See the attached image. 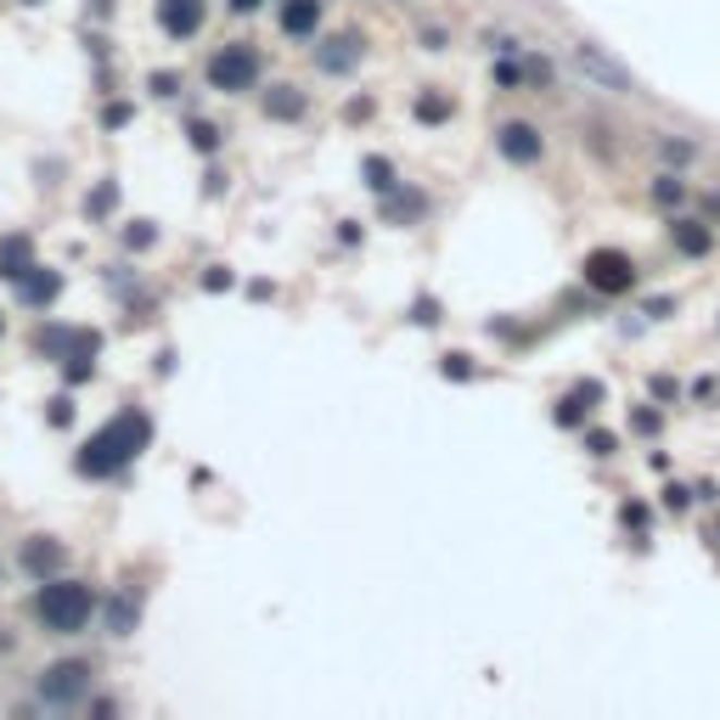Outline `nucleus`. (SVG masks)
<instances>
[{
  "instance_id": "1",
  "label": "nucleus",
  "mask_w": 720,
  "mask_h": 720,
  "mask_svg": "<svg viewBox=\"0 0 720 720\" xmlns=\"http://www.w3.org/2000/svg\"><path fill=\"white\" fill-rule=\"evenodd\" d=\"M147 439H152V422H147L141 411H119L108 429H96V434L85 439V450H79V473L108 479V473H119V468L136 462V456L147 450Z\"/></svg>"
},
{
  "instance_id": "2",
  "label": "nucleus",
  "mask_w": 720,
  "mask_h": 720,
  "mask_svg": "<svg viewBox=\"0 0 720 720\" xmlns=\"http://www.w3.org/2000/svg\"><path fill=\"white\" fill-rule=\"evenodd\" d=\"M35 613L46 619V631L74 636V631H85V625H90V613H96V592H90V585H79V580H46V585H40Z\"/></svg>"
},
{
  "instance_id": "3",
  "label": "nucleus",
  "mask_w": 720,
  "mask_h": 720,
  "mask_svg": "<svg viewBox=\"0 0 720 720\" xmlns=\"http://www.w3.org/2000/svg\"><path fill=\"white\" fill-rule=\"evenodd\" d=\"M209 85L214 90H253L259 85V51L253 46H225V51H214L209 57Z\"/></svg>"
},
{
  "instance_id": "4",
  "label": "nucleus",
  "mask_w": 720,
  "mask_h": 720,
  "mask_svg": "<svg viewBox=\"0 0 720 720\" xmlns=\"http://www.w3.org/2000/svg\"><path fill=\"white\" fill-rule=\"evenodd\" d=\"M90 693V665L85 659H62L40 675V698L46 704H79Z\"/></svg>"
},
{
  "instance_id": "5",
  "label": "nucleus",
  "mask_w": 720,
  "mask_h": 720,
  "mask_svg": "<svg viewBox=\"0 0 720 720\" xmlns=\"http://www.w3.org/2000/svg\"><path fill=\"white\" fill-rule=\"evenodd\" d=\"M585 282H592L597 293H625V287H636V265L619 248H597L592 259H585Z\"/></svg>"
},
{
  "instance_id": "6",
  "label": "nucleus",
  "mask_w": 720,
  "mask_h": 720,
  "mask_svg": "<svg viewBox=\"0 0 720 720\" xmlns=\"http://www.w3.org/2000/svg\"><path fill=\"white\" fill-rule=\"evenodd\" d=\"M496 147H501L507 163H541V152H546L541 129H535V124H523V119H507V124L496 129Z\"/></svg>"
},
{
  "instance_id": "7",
  "label": "nucleus",
  "mask_w": 720,
  "mask_h": 720,
  "mask_svg": "<svg viewBox=\"0 0 720 720\" xmlns=\"http://www.w3.org/2000/svg\"><path fill=\"white\" fill-rule=\"evenodd\" d=\"M203 12H209L203 0H158V28L170 40H191L203 28Z\"/></svg>"
},
{
  "instance_id": "8",
  "label": "nucleus",
  "mask_w": 720,
  "mask_h": 720,
  "mask_svg": "<svg viewBox=\"0 0 720 720\" xmlns=\"http://www.w3.org/2000/svg\"><path fill=\"white\" fill-rule=\"evenodd\" d=\"M62 563H69V546H62V541H51V535H28L23 541V569L35 580H57Z\"/></svg>"
},
{
  "instance_id": "9",
  "label": "nucleus",
  "mask_w": 720,
  "mask_h": 720,
  "mask_svg": "<svg viewBox=\"0 0 720 720\" xmlns=\"http://www.w3.org/2000/svg\"><path fill=\"white\" fill-rule=\"evenodd\" d=\"M35 349H40L46 360H69V355H79V349H102V338L85 333V326H79V333H74V326H46V333L35 338Z\"/></svg>"
},
{
  "instance_id": "10",
  "label": "nucleus",
  "mask_w": 720,
  "mask_h": 720,
  "mask_svg": "<svg viewBox=\"0 0 720 720\" xmlns=\"http://www.w3.org/2000/svg\"><path fill=\"white\" fill-rule=\"evenodd\" d=\"M360 51H367V40H360V35H338V40H326L315 51V62H321L326 74H344V69H355V62H360Z\"/></svg>"
},
{
  "instance_id": "11",
  "label": "nucleus",
  "mask_w": 720,
  "mask_h": 720,
  "mask_svg": "<svg viewBox=\"0 0 720 720\" xmlns=\"http://www.w3.org/2000/svg\"><path fill=\"white\" fill-rule=\"evenodd\" d=\"M574 57H580V69L592 74V79H603V85H613V90H631V74L619 69V62H608L597 46H574Z\"/></svg>"
},
{
  "instance_id": "12",
  "label": "nucleus",
  "mask_w": 720,
  "mask_h": 720,
  "mask_svg": "<svg viewBox=\"0 0 720 720\" xmlns=\"http://www.w3.org/2000/svg\"><path fill=\"white\" fill-rule=\"evenodd\" d=\"M315 28H321V0H287L282 7V35L305 40V35H315Z\"/></svg>"
},
{
  "instance_id": "13",
  "label": "nucleus",
  "mask_w": 720,
  "mask_h": 720,
  "mask_svg": "<svg viewBox=\"0 0 720 720\" xmlns=\"http://www.w3.org/2000/svg\"><path fill=\"white\" fill-rule=\"evenodd\" d=\"M28 271H35V243H28V237H7V243H0V276L23 282Z\"/></svg>"
},
{
  "instance_id": "14",
  "label": "nucleus",
  "mask_w": 720,
  "mask_h": 720,
  "mask_svg": "<svg viewBox=\"0 0 720 720\" xmlns=\"http://www.w3.org/2000/svg\"><path fill=\"white\" fill-rule=\"evenodd\" d=\"M305 113V90L299 85H271L265 90V119H299Z\"/></svg>"
},
{
  "instance_id": "15",
  "label": "nucleus",
  "mask_w": 720,
  "mask_h": 720,
  "mask_svg": "<svg viewBox=\"0 0 720 720\" xmlns=\"http://www.w3.org/2000/svg\"><path fill=\"white\" fill-rule=\"evenodd\" d=\"M17 287H23V299H28V305H51L57 293H62V276H57V271H40V265H35V271H28V276H23Z\"/></svg>"
},
{
  "instance_id": "16",
  "label": "nucleus",
  "mask_w": 720,
  "mask_h": 720,
  "mask_svg": "<svg viewBox=\"0 0 720 720\" xmlns=\"http://www.w3.org/2000/svg\"><path fill=\"white\" fill-rule=\"evenodd\" d=\"M136 619H141V608L129 603V597H119V603L108 608V631H113V636H129V631H136Z\"/></svg>"
},
{
  "instance_id": "17",
  "label": "nucleus",
  "mask_w": 720,
  "mask_h": 720,
  "mask_svg": "<svg viewBox=\"0 0 720 720\" xmlns=\"http://www.w3.org/2000/svg\"><path fill=\"white\" fill-rule=\"evenodd\" d=\"M456 108H450V96H422V102H417V119L422 124H439V119H450Z\"/></svg>"
},
{
  "instance_id": "18",
  "label": "nucleus",
  "mask_w": 720,
  "mask_h": 720,
  "mask_svg": "<svg viewBox=\"0 0 720 720\" xmlns=\"http://www.w3.org/2000/svg\"><path fill=\"white\" fill-rule=\"evenodd\" d=\"M367 186L372 191H395V170H388V158H367Z\"/></svg>"
},
{
  "instance_id": "19",
  "label": "nucleus",
  "mask_w": 720,
  "mask_h": 720,
  "mask_svg": "<svg viewBox=\"0 0 720 720\" xmlns=\"http://www.w3.org/2000/svg\"><path fill=\"white\" fill-rule=\"evenodd\" d=\"M585 400H597V388H592V383H585L580 395H569V400L558 406V422H569V429H574V422H580V411H585Z\"/></svg>"
},
{
  "instance_id": "20",
  "label": "nucleus",
  "mask_w": 720,
  "mask_h": 720,
  "mask_svg": "<svg viewBox=\"0 0 720 720\" xmlns=\"http://www.w3.org/2000/svg\"><path fill=\"white\" fill-rule=\"evenodd\" d=\"M191 147H198V152H214V147H220V129H214L209 119H198V124H191Z\"/></svg>"
},
{
  "instance_id": "21",
  "label": "nucleus",
  "mask_w": 720,
  "mask_h": 720,
  "mask_svg": "<svg viewBox=\"0 0 720 720\" xmlns=\"http://www.w3.org/2000/svg\"><path fill=\"white\" fill-rule=\"evenodd\" d=\"M675 243H681L686 253H704V248H709V232H693V225H675Z\"/></svg>"
},
{
  "instance_id": "22",
  "label": "nucleus",
  "mask_w": 720,
  "mask_h": 720,
  "mask_svg": "<svg viewBox=\"0 0 720 720\" xmlns=\"http://www.w3.org/2000/svg\"><path fill=\"white\" fill-rule=\"evenodd\" d=\"M124 243H129V248H147V243H152V225H147V220H136V225L124 232Z\"/></svg>"
},
{
  "instance_id": "23",
  "label": "nucleus",
  "mask_w": 720,
  "mask_h": 720,
  "mask_svg": "<svg viewBox=\"0 0 720 720\" xmlns=\"http://www.w3.org/2000/svg\"><path fill=\"white\" fill-rule=\"evenodd\" d=\"M113 198H119V191H113V186H102V191H96V198H90L85 209H90V214H108V209H113Z\"/></svg>"
},
{
  "instance_id": "24",
  "label": "nucleus",
  "mask_w": 720,
  "mask_h": 720,
  "mask_svg": "<svg viewBox=\"0 0 720 720\" xmlns=\"http://www.w3.org/2000/svg\"><path fill=\"white\" fill-rule=\"evenodd\" d=\"M69 417H74V400L57 395V400H51V422H69Z\"/></svg>"
},
{
  "instance_id": "25",
  "label": "nucleus",
  "mask_w": 720,
  "mask_h": 720,
  "mask_svg": "<svg viewBox=\"0 0 720 720\" xmlns=\"http://www.w3.org/2000/svg\"><path fill=\"white\" fill-rule=\"evenodd\" d=\"M175 85H181L175 74H152V90H158V96H175Z\"/></svg>"
},
{
  "instance_id": "26",
  "label": "nucleus",
  "mask_w": 720,
  "mask_h": 720,
  "mask_svg": "<svg viewBox=\"0 0 720 720\" xmlns=\"http://www.w3.org/2000/svg\"><path fill=\"white\" fill-rule=\"evenodd\" d=\"M203 287H209V293H220V287H232V271H209V276H203Z\"/></svg>"
},
{
  "instance_id": "27",
  "label": "nucleus",
  "mask_w": 720,
  "mask_h": 720,
  "mask_svg": "<svg viewBox=\"0 0 720 720\" xmlns=\"http://www.w3.org/2000/svg\"><path fill=\"white\" fill-rule=\"evenodd\" d=\"M585 445H592V456H608V450H613V434H592Z\"/></svg>"
},
{
  "instance_id": "28",
  "label": "nucleus",
  "mask_w": 720,
  "mask_h": 720,
  "mask_svg": "<svg viewBox=\"0 0 720 720\" xmlns=\"http://www.w3.org/2000/svg\"><path fill=\"white\" fill-rule=\"evenodd\" d=\"M259 7V0H232V12H253Z\"/></svg>"
},
{
  "instance_id": "29",
  "label": "nucleus",
  "mask_w": 720,
  "mask_h": 720,
  "mask_svg": "<svg viewBox=\"0 0 720 720\" xmlns=\"http://www.w3.org/2000/svg\"><path fill=\"white\" fill-rule=\"evenodd\" d=\"M0 333H7V315H0Z\"/></svg>"
},
{
  "instance_id": "30",
  "label": "nucleus",
  "mask_w": 720,
  "mask_h": 720,
  "mask_svg": "<svg viewBox=\"0 0 720 720\" xmlns=\"http://www.w3.org/2000/svg\"><path fill=\"white\" fill-rule=\"evenodd\" d=\"M0 580H7V569H0Z\"/></svg>"
}]
</instances>
